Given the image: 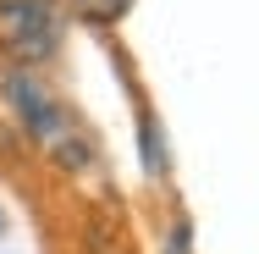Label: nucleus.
Here are the masks:
<instances>
[{
    "mask_svg": "<svg viewBox=\"0 0 259 254\" xmlns=\"http://www.w3.org/2000/svg\"><path fill=\"white\" fill-rule=\"evenodd\" d=\"M6 100H11V111H17V122L28 127V138L50 155L55 166H66V171H89V166H94V144H89V133L61 111L55 94H45L39 78L11 72V78H6Z\"/></svg>",
    "mask_w": 259,
    "mask_h": 254,
    "instance_id": "obj_1",
    "label": "nucleus"
},
{
    "mask_svg": "<svg viewBox=\"0 0 259 254\" xmlns=\"http://www.w3.org/2000/svg\"><path fill=\"white\" fill-rule=\"evenodd\" d=\"M0 50L17 66H39L61 50V6L55 0H0Z\"/></svg>",
    "mask_w": 259,
    "mask_h": 254,
    "instance_id": "obj_2",
    "label": "nucleus"
},
{
    "mask_svg": "<svg viewBox=\"0 0 259 254\" xmlns=\"http://www.w3.org/2000/svg\"><path fill=\"white\" fill-rule=\"evenodd\" d=\"M127 6H133V0H72V11H77L83 22H94V28L116 22V17H127Z\"/></svg>",
    "mask_w": 259,
    "mask_h": 254,
    "instance_id": "obj_3",
    "label": "nucleus"
}]
</instances>
